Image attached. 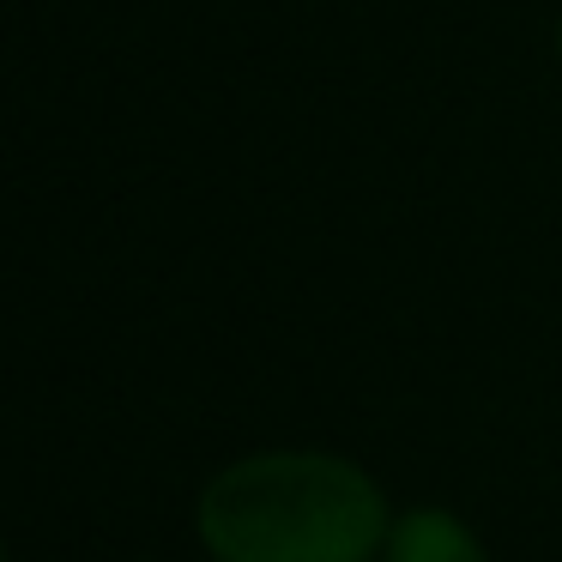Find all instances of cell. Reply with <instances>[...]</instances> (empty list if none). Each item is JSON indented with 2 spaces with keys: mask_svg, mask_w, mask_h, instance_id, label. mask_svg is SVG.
<instances>
[{
  "mask_svg": "<svg viewBox=\"0 0 562 562\" xmlns=\"http://www.w3.org/2000/svg\"><path fill=\"white\" fill-rule=\"evenodd\" d=\"M393 508L357 460L260 448L206 477L194 538L212 562H381Z\"/></svg>",
  "mask_w": 562,
  "mask_h": 562,
  "instance_id": "6da1fadb",
  "label": "cell"
},
{
  "mask_svg": "<svg viewBox=\"0 0 562 562\" xmlns=\"http://www.w3.org/2000/svg\"><path fill=\"white\" fill-rule=\"evenodd\" d=\"M557 55H562V25H557Z\"/></svg>",
  "mask_w": 562,
  "mask_h": 562,
  "instance_id": "3957f363",
  "label": "cell"
},
{
  "mask_svg": "<svg viewBox=\"0 0 562 562\" xmlns=\"http://www.w3.org/2000/svg\"><path fill=\"white\" fill-rule=\"evenodd\" d=\"M0 562H7V544H0Z\"/></svg>",
  "mask_w": 562,
  "mask_h": 562,
  "instance_id": "277c9868",
  "label": "cell"
},
{
  "mask_svg": "<svg viewBox=\"0 0 562 562\" xmlns=\"http://www.w3.org/2000/svg\"><path fill=\"white\" fill-rule=\"evenodd\" d=\"M381 562H490V550L453 508L424 502V508L393 514L387 544H381Z\"/></svg>",
  "mask_w": 562,
  "mask_h": 562,
  "instance_id": "7a4b0ae2",
  "label": "cell"
}]
</instances>
